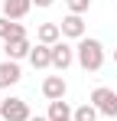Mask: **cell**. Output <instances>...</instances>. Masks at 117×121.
<instances>
[{
    "mask_svg": "<svg viewBox=\"0 0 117 121\" xmlns=\"http://www.w3.org/2000/svg\"><path fill=\"white\" fill-rule=\"evenodd\" d=\"M58 26H62V36H65V39H85V17L65 13Z\"/></svg>",
    "mask_w": 117,
    "mask_h": 121,
    "instance_id": "cell-4",
    "label": "cell"
},
{
    "mask_svg": "<svg viewBox=\"0 0 117 121\" xmlns=\"http://www.w3.org/2000/svg\"><path fill=\"white\" fill-rule=\"evenodd\" d=\"M20 79H23L20 62H13V59H3V62H0V92H3V88H10V85H16Z\"/></svg>",
    "mask_w": 117,
    "mask_h": 121,
    "instance_id": "cell-8",
    "label": "cell"
},
{
    "mask_svg": "<svg viewBox=\"0 0 117 121\" xmlns=\"http://www.w3.org/2000/svg\"><path fill=\"white\" fill-rule=\"evenodd\" d=\"M29 65H33V69H52V46L36 43L33 52H29Z\"/></svg>",
    "mask_w": 117,
    "mask_h": 121,
    "instance_id": "cell-9",
    "label": "cell"
},
{
    "mask_svg": "<svg viewBox=\"0 0 117 121\" xmlns=\"http://www.w3.org/2000/svg\"><path fill=\"white\" fill-rule=\"evenodd\" d=\"M49 121H75V108L68 105V101H49V115H46Z\"/></svg>",
    "mask_w": 117,
    "mask_h": 121,
    "instance_id": "cell-12",
    "label": "cell"
},
{
    "mask_svg": "<svg viewBox=\"0 0 117 121\" xmlns=\"http://www.w3.org/2000/svg\"><path fill=\"white\" fill-rule=\"evenodd\" d=\"M33 3H36V7H42V10H46V7H52V3H55V0H33Z\"/></svg>",
    "mask_w": 117,
    "mask_h": 121,
    "instance_id": "cell-16",
    "label": "cell"
},
{
    "mask_svg": "<svg viewBox=\"0 0 117 121\" xmlns=\"http://www.w3.org/2000/svg\"><path fill=\"white\" fill-rule=\"evenodd\" d=\"M0 105H3V95H0Z\"/></svg>",
    "mask_w": 117,
    "mask_h": 121,
    "instance_id": "cell-19",
    "label": "cell"
},
{
    "mask_svg": "<svg viewBox=\"0 0 117 121\" xmlns=\"http://www.w3.org/2000/svg\"><path fill=\"white\" fill-rule=\"evenodd\" d=\"M72 62H75V49H72L68 43H62V39H58L55 46H52V69L65 72V69H68Z\"/></svg>",
    "mask_w": 117,
    "mask_h": 121,
    "instance_id": "cell-6",
    "label": "cell"
},
{
    "mask_svg": "<svg viewBox=\"0 0 117 121\" xmlns=\"http://www.w3.org/2000/svg\"><path fill=\"white\" fill-rule=\"evenodd\" d=\"M0 121H3V118H0Z\"/></svg>",
    "mask_w": 117,
    "mask_h": 121,
    "instance_id": "cell-20",
    "label": "cell"
},
{
    "mask_svg": "<svg viewBox=\"0 0 117 121\" xmlns=\"http://www.w3.org/2000/svg\"><path fill=\"white\" fill-rule=\"evenodd\" d=\"M65 92H68V85H65L62 75H46V79H42V95L49 101H62Z\"/></svg>",
    "mask_w": 117,
    "mask_h": 121,
    "instance_id": "cell-7",
    "label": "cell"
},
{
    "mask_svg": "<svg viewBox=\"0 0 117 121\" xmlns=\"http://www.w3.org/2000/svg\"><path fill=\"white\" fill-rule=\"evenodd\" d=\"M65 7H68V13H78V17H85V13L91 10V0H65Z\"/></svg>",
    "mask_w": 117,
    "mask_h": 121,
    "instance_id": "cell-15",
    "label": "cell"
},
{
    "mask_svg": "<svg viewBox=\"0 0 117 121\" xmlns=\"http://www.w3.org/2000/svg\"><path fill=\"white\" fill-rule=\"evenodd\" d=\"M75 62L85 69V72H101V69H104V46H101V39H94V36L78 39Z\"/></svg>",
    "mask_w": 117,
    "mask_h": 121,
    "instance_id": "cell-1",
    "label": "cell"
},
{
    "mask_svg": "<svg viewBox=\"0 0 117 121\" xmlns=\"http://www.w3.org/2000/svg\"><path fill=\"white\" fill-rule=\"evenodd\" d=\"M26 36V26L16 20H7V17H0V39L7 43V39H23Z\"/></svg>",
    "mask_w": 117,
    "mask_h": 121,
    "instance_id": "cell-13",
    "label": "cell"
},
{
    "mask_svg": "<svg viewBox=\"0 0 117 121\" xmlns=\"http://www.w3.org/2000/svg\"><path fill=\"white\" fill-rule=\"evenodd\" d=\"M3 52H7V59H29V52H33V43H29V36H23V39H7L3 43Z\"/></svg>",
    "mask_w": 117,
    "mask_h": 121,
    "instance_id": "cell-5",
    "label": "cell"
},
{
    "mask_svg": "<svg viewBox=\"0 0 117 121\" xmlns=\"http://www.w3.org/2000/svg\"><path fill=\"white\" fill-rule=\"evenodd\" d=\"M36 39L42 43V46H55V43L62 39V26H58V23H39Z\"/></svg>",
    "mask_w": 117,
    "mask_h": 121,
    "instance_id": "cell-11",
    "label": "cell"
},
{
    "mask_svg": "<svg viewBox=\"0 0 117 121\" xmlns=\"http://www.w3.org/2000/svg\"><path fill=\"white\" fill-rule=\"evenodd\" d=\"M114 65H117V49H114Z\"/></svg>",
    "mask_w": 117,
    "mask_h": 121,
    "instance_id": "cell-18",
    "label": "cell"
},
{
    "mask_svg": "<svg viewBox=\"0 0 117 121\" xmlns=\"http://www.w3.org/2000/svg\"><path fill=\"white\" fill-rule=\"evenodd\" d=\"M0 118H3V121H29L33 111H29L26 98H3V105H0Z\"/></svg>",
    "mask_w": 117,
    "mask_h": 121,
    "instance_id": "cell-3",
    "label": "cell"
},
{
    "mask_svg": "<svg viewBox=\"0 0 117 121\" xmlns=\"http://www.w3.org/2000/svg\"><path fill=\"white\" fill-rule=\"evenodd\" d=\"M98 118H101V111H98L91 101H85V105L75 108V121H98Z\"/></svg>",
    "mask_w": 117,
    "mask_h": 121,
    "instance_id": "cell-14",
    "label": "cell"
},
{
    "mask_svg": "<svg viewBox=\"0 0 117 121\" xmlns=\"http://www.w3.org/2000/svg\"><path fill=\"white\" fill-rule=\"evenodd\" d=\"M91 105H94L104 118H117V92H114V88L98 85L94 92H91Z\"/></svg>",
    "mask_w": 117,
    "mask_h": 121,
    "instance_id": "cell-2",
    "label": "cell"
},
{
    "mask_svg": "<svg viewBox=\"0 0 117 121\" xmlns=\"http://www.w3.org/2000/svg\"><path fill=\"white\" fill-rule=\"evenodd\" d=\"M33 10V0H3V17L7 20H23Z\"/></svg>",
    "mask_w": 117,
    "mask_h": 121,
    "instance_id": "cell-10",
    "label": "cell"
},
{
    "mask_svg": "<svg viewBox=\"0 0 117 121\" xmlns=\"http://www.w3.org/2000/svg\"><path fill=\"white\" fill-rule=\"evenodd\" d=\"M29 121H49V118H46V115H33Z\"/></svg>",
    "mask_w": 117,
    "mask_h": 121,
    "instance_id": "cell-17",
    "label": "cell"
}]
</instances>
